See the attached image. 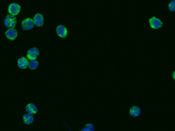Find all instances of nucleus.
I'll return each instance as SVG.
<instances>
[{"instance_id":"f257e3e1","label":"nucleus","mask_w":175,"mask_h":131,"mask_svg":"<svg viewBox=\"0 0 175 131\" xmlns=\"http://www.w3.org/2000/svg\"><path fill=\"white\" fill-rule=\"evenodd\" d=\"M4 24L7 28H15L16 25H17V19L15 16L13 15H7L5 19H4Z\"/></svg>"},{"instance_id":"f03ea898","label":"nucleus","mask_w":175,"mask_h":131,"mask_svg":"<svg viewBox=\"0 0 175 131\" xmlns=\"http://www.w3.org/2000/svg\"><path fill=\"white\" fill-rule=\"evenodd\" d=\"M34 26H35L34 20H33V19H31V18H26L25 20H23L21 23V27H22L23 30L25 31L32 30Z\"/></svg>"},{"instance_id":"7ed1b4c3","label":"nucleus","mask_w":175,"mask_h":131,"mask_svg":"<svg viewBox=\"0 0 175 131\" xmlns=\"http://www.w3.org/2000/svg\"><path fill=\"white\" fill-rule=\"evenodd\" d=\"M149 25H150L151 28L154 29V30H158L163 26V22L159 19H158L157 17H152L149 19Z\"/></svg>"},{"instance_id":"20e7f679","label":"nucleus","mask_w":175,"mask_h":131,"mask_svg":"<svg viewBox=\"0 0 175 131\" xmlns=\"http://www.w3.org/2000/svg\"><path fill=\"white\" fill-rule=\"evenodd\" d=\"M20 5L19 4H17V3H11L10 5L8 6V12L11 15L17 16L18 14H20Z\"/></svg>"},{"instance_id":"39448f33","label":"nucleus","mask_w":175,"mask_h":131,"mask_svg":"<svg viewBox=\"0 0 175 131\" xmlns=\"http://www.w3.org/2000/svg\"><path fill=\"white\" fill-rule=\"evenodd\" d=\"M40 55V50L37 47H32L30 48L29 50L27 51L26 53V57L29 60H32V59H37Z\"/></svg>"},{"instance_id":"423d86ee","label":"nucleus","mask_w":175,"mask_h":131,"mask_svg":"<svg viewBox=\"0 0 175 131\" xmlns=\"http://www.w3.org/2000/svg\"><path fill=\"white\" fill-rule=\"evenodd\" d=\"M56 33L60 38L65 39L68 36V29L66 28V26L60 25L56 27Z\"/></svg>"},{"instance_id":"0eeeda50","label":"nucleus","mask_w":175,"mask_h":131,"mask_svg":"<svg viewBox=\"0 0 175 131\" xmlns=\"http://www.w3.org/2000/svg\"><path fill=\"white\" fill-rule=\"evenodd\" d=\"M5 36L8 40H14L18 37V31L15 28H8V30L5 31Z\"/></svg>"},{"instance_id":"6e6552de","label":"nucleus","mask_w":175,"mask_h":131,"mask_svg":"<svg viewBox=\"0 0 175 131\" xmlns=\"http://www.w3.org/2000/svg\"><path fill=\"white\" fill-rule=\"evenodd\" d=\"M18 67L20 69H26L29 66V59L26 57H20V59H18Z\"/></svg>"},{"instance_id":"1a4fd4ad","label":"nucleus","mask_w":175,"mask_h":131,"mask_svg":"<svg viewBox=\"0 0 175 131\" xmlns=\"http://www.w3.org/2000/svg\"><path fill=\"white\" fill-rule=\"evenodd\" d=\"M33 20L35 23V25L38 27H41L44 25V16L41 13H37L33 17Z\"/></svg>"},{"instance_id":"9d476101","label":"nucleus","mask_w":175,"mask_h":131,"mask_svg":"<svg viewBox=\"0 0 175 131\" xmlns=\"http://www.w3.org/2000/svg\"><path fill=\"white\" fill-rule=\"evenodd\" d=\"M23 121L26 125H31L32 123H33V121H34V116H33V115L29 114V113L25 114L23 115Z\"/></svg>"},{"instance_id":"9b49d317","label":"nucleus","mask_w":175,"mask_h":131,"mask_svg":"<svg viewBox=\"0 0 175 131\" xmlns=\"http://www.w3.org/2000/svg\"><path fill=\"white\" fill-rule=\"evenodd\" d=\"M26 113H29V114H32V115H35L38 112V108H37V106L35 104L29 103L26 107Z\"/></svg>"},{"instance_id":"f8f14e48","label":"nucleus","mask_w":175,"mask_h":131,"mask_svg":"<svg viewBox=\"0 0 175 131\" xmlns=\"http://www.w3.org/2000/svg\"><path fill=\"white\" fill-rule=\"evenodd\" d=\"M129 113H130V115H131L132 117H137V116L141 114V109H140V108L137 107V106H132V107L130 109Z\"/></svg>"},{"instance_id":"ddd939ff","label":"nucleus","mask_w":175,"mask_h":131,"mask_svg":"<svg viewBox=\"0 0 175 131\" xmlns=\"http://www.w3.org/2000/svg\"><path fill=\"white\" fill-rule=\"evenodd\" d=\"M39 67V61H37L36 59H32V60H29V66L28 68L30 70H36Z\"/></svg>"},{"instance_id":"4468645a","label":"nucleus","mask_w":175,"mask_h":131,"mask_svg":"<svg viewBox=\"0 0 175 131\" xmlns=\"http://www.w3.org/2000/svg\"><path fill=\"white\" fill-rule=\"evenodd\" d=\"M95 130V127L91 124V123H89V124H87L84 128L82 129V131H94Z\"/></svg>"},{"instance_id":"2eb2a0df","label":"nucleus","mask_w":175,"mask_h":131,"mask_svg":"<svg viewBox=\"0 0 175 131\" xmlns=\"http://www.w3.org/2000/svg\"><path fill=\"white\" fill-rule=\"evenodd\" d=\"M168 9L171 11H175V0H173L168 4Z\"/></svg>"},{"instance_id":"dca6fc26","label":"nucleus","mask_w":175,"mask_h":131,"mask_svg":"<svg viewBox=\"0 0 175 131\" xmlns=\"http://www.w3.org/2000/svg\"><path fill=\"white\" fill-rule=\"evenodd\" d=\"M173 79L175 80V70L173 71Z\"/></svg>"}]
</instances>
